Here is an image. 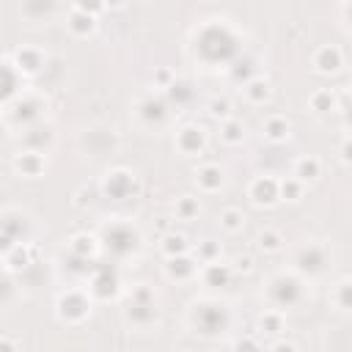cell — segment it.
Instances as JSON below:
<instances>
[{"instance_id":"cell-21","label":"cell","mask_w":352,"mask_h":352,"mask_svg":"<svg viewBox=\"0 0 352 352\" xmlns=\"http://www.w3.org/2000/svg\"><path fill=\"white\" fill-rule=\"evenodd\" d=\"M138 116H140V121H146V124H160V121L168 116V102H165L162 96L148 94V96H143V99L138 102Z\"/></svg>"},{"instance_id":"cell-3","label":"cell","mask_w":352,"mask_h":352,"mask_svg":"<svg viewBox=\"0 0 352 352\" xmlns=\"http://www.w3.org/2000/svg\"><path fill=\"white\" fill-rule=\"evenodd\" d=\"M305 278L297 272V270H283V272H275L270 280H267V300L272 308L278 311H289V308H297L305 302Z\"/></svg>"},{"instance_id":"cell-46","label":"cell","mask_w":352,"mask_h":352,"mask_svg":"<svg viewBox=\"0 0 352 352\" xmlns=\"http://www.w3.org/2000/svg\"><path fill=\"white\" fill-rule=\"evenodd\" d=\"M341 14H344V19H346V28L352 30V3H344V6H341Z\"/></svg>"},{"instance_id":"cell-12","label":"cell","mask_w":352,"mask_h":352,"mask_svg":"<svg viewBox=\"0 0 352 352\" xmlns=\"http://www.w3.org/2000/svg\"><path fill=\"white\" fill-rule=\"evenodd\" d=\"M8 58H11V63H14L25 77L38 74V72L44 69V63H47L44 50L36 47V44H22V47H16L14 52H8Z\"/></svg>"},{"instance_id":"cell-19","label":"cell","mask_w":352,"mask_h":352,"mask_svg":"<svg viewBox=\"0 0 352 352\" xmlns=\"http://www.w3.org/2000/svg\"><path fill=\"white\" fill-rule=\"evenodd\" d=\"M102 250V239L96 234H88V231H80L69 239V253L77 256V258H85V261H94L96 253Z\"/></svg>"},{"instance_id":"cell-26","label":"cell","mask_w":352,"mask_h":352,"mask_svg":"<svg viewBox=\"0 0 352 352\" xmlns=\"http://www.w3.org/2000/svg\"><path fill=\"white\" fill-rule=\"evenodd\" d=\"M261 129H264V138H267L270 143H283V140H289V135H292V124H289V118L280 116V113L267 116Z\"/></svg>"},{"instance_id":"cell-11","label":"cell","mask_w":352,"mask_h":352,"mask_svg":"<svg viewBox=\"0 0 352 352\" xmlns=\"http://www.w3.org/2000/svg\"><path fill=\"white\" fill-rule=\"evenodd\" d=\"M173 143L184 157H201L206 148V129L201 124H184L176 129Z\"/></svg>"},{"instance_id":"cell-29","label":"cell","mask_w":352,"mask_h":352,"mask_svg":"<svg viewBox=\"0 0 352 352\" xmlns=\"http://www.w3.org/2000/svg\"><path fill=\"white\" fill-rule=\"evenodd\" d=\"M217 223H220V228H223L226 234H239V231L245 228V212L236 209V206H226V209L220 212Z\"/></svg>"},{"instance_id":"cell-38","label":"cell","mask_w":352,"mask_h":352,"mask_svg":"<svg viewBox=\"0 0 352 352\" xmlns=\"http://www.w3.org/2000/svg\"><path fill=\"white\" fill-rule=\"evenodd\" d=\"M231 352H264V346L258 344V338H256L253 333H245V336H239V338L234 341Z\"/></svg>"},{"instance_id":"cell-23","label":"cell","mask_w":352,"mask_h":352,"mask_svg":"<svg viewBox=\"0 0 352 352\" xmlns=\"http://www.w3.org/2000/svg\"><path fill=\"white\" fill-rule=\"evenodd\" d=\"M292 176L300 179L302 184L316 182V179L322 176V160L314 157V154H302V157H297L294 165H292Z\"/></svg>"},{"instance_id":"cell-8","label":"cell","mask_w":352,"mask_h":352,"mask_svg":"<svg viewBox=\"0 0 352 352\" xmlns=\"http://www.w3.org/2000/svg\"><path fill=\"white\" fill-rule=\"evenodd\" d=\"M88 280V294L94 300H116L118 292H121V278H118V270L110 264H94L91 275L85 278Z\"/></svg>"},{"instance_id":"cell-4","label":"cell","mask_w":352,"mask_h":352,"mask_svg":"<svg viewBox=\"0 0 352 352\" xmlns=\"http://www.w3.org/2000/svg\"><path fill=\"white\" fill-rule=\"evenodd\" d=\"M44 110H47V102L38 94L25 91L14 102L3 104V118H6V126H16L25 132V129L44 121Z\"/></svg>"},{"instance_id":"cell-17","label":"cell","mask_w":352,"mask_h":352,"mask_svg":"<svg viewBox=\"0 0 352 352\" xmlns=\"http://www.w3.org/2000/svg\"><path fill=\"white\" fill-rule=\"evenodd\" d=\"M198 264H201V261H198L195 256H190V253L176 256V258H165V275H168L170 280H192V278L201 272Z\"/></svg>"},{"instance_id":"cell-14","label":"cell","mask_w":352,"mask_h":352,"mask_svg":"<svg viewBox=\"0 0 352 352\" xmlns=\"http://www.w3.org/2000/svg\"><path fill=\"white\" fill-rule=\"evenodd\" d=\"M28 77L11 63V58L6 55L3 58V104H8V102H14L19 94H25L28 91Z\"/></svg>"},{"instance_id":"cell-16","label":"cell","mask_w":352,"mask_h":352,"mask_svg":"<svg viewBox=\"0 0 352 352\" xmlns=\"http://www.w3.org/2000/svg\"><path fill=\"white\" fill-rule=\"evenodd\" d=\"M66 28L77 36V38H85L96 30V16L91 11H85L80 3H72L69 6V14H66Z\"/></svg>"},{"instance_id":"cell-40","label":"cell","mask_w":352,"mask_h":352,"mask_svg":"<svg viewBox=\"0 0 352 352\" xmlns=\"http://www.w3.org/2000/svg\"><path fill=\"white\" fill-rule=\"evenodd\" d=\"M151 80H154V88H162V91H168V88L176 82V74H173L170 69H157V72L151 74Z\"/></svg>"},{"instance_id":"cell-9","label":"cell","mask_w":352,"mask_h":352,"mask_svg":"<svg viewBox=\"0 0 352 352\" xmlns=\"http://www.w3.org/2000/svg\"><path fill=\"white\" fill-rule=\"evenodd\" d=\"M294 270L302 275V278H316L327 270V248L319 245V242H308L300 248L297 258H294Z\"/></svg>"},{"instance_id":"cell-41","label":"cell","mask_w":352,"mask_h":352,"mask_svg":"<svg viewBox=\"0 0 352 352\" xmlns=\"http://www.w3.org/2000/svg\"><path fill=\"white\" fill-rule=\"evenodd\" d=\"M231 267H234V272L248 275V272H253V270H256V258H253L250 253H239V256L231 261Z\"/></svg>"},{"instance_id":"cell-6","label":"cell","mask_w":352,"mask_h":352,"mask_svg":"<svg viewBox=\"0 0 352 352\" xmlns=\"http://www.w3.org/2000/svg\"><path fill=\"white\" fill-rule=\"evenodd\" d=\"M91 294L85 289H66L55 300V314L63 324H82L91 316Z\"/></svg>"},{"instance_id":"cell-2","label":"cell","mask_w":352,"mask_h":352,"mask_svg":"<svg viewBox=\"0 0 352 352\" xmlns=\"http://www.w3.org/2000/svg\"><path fill=\"white\" fill-rule=\"evenodd\" d=\"M187 322L198 336H220L231 324V311L226 302H220L214 297H204V300L190 302Z\"/></svg>"},{"instance_id":"cell-5","label":"cell","mask_w":352,"mask_h":352,"mask_svg":"<svg viewBox=\"0 0 352 352\" xmlns=\"http://www.w3.org/2000/svg\"><path fill=\"white\" fill-rule=\"evenodd\" d=\"M99 239H102V248L113 258H126V256H132L140 248V234L126 220H110V223H104Z\"/></svg>"},{"instance_id":"cell-18","label":"cell","mask_w":352,"mask_h":352,"mask_svg":"<svg viewBox=\"0 0 352 352\" xmlns=\"http://www.w3.org/2000/svg\"><path fill=\"white\" fill-rule=\"evenodd\" d=\"M126 322L138 330H148L160 322V308L157 302H129L126 308Z\"/></svg>"},{"instance_id":"cell-24","label":"cell","mask_w":352,"mask_h":352,"mask_svg":"<svg viewBox=\"0 0 352 352\" xmlns=\"http://www.w3.org/2000/svg\"><path fill=\"white\" fill-rule=\"evenodd\" d=\"M195 184L204 192H217L223 187V168L217 162H204L195 168Z\"/></svg>"},{"instance_id":"cell-20","label":"cell","mask_w":352,"mask_h":352,"mask_svg":"<svg viewBox=\"0 0 352 352\" xmlns=\"http://www.w3.org/2000/svg\"><path fill=\"white\" fill-rule=\"evenodd\" d=\"M36 256V245H14L11 250H3V270L6 275H14L19 270H25L30 264V258Z\"/></svg>"},{"instance_id":"cell-43","label":"cell","mask_w":352,"mask_h":352,"mask_svg":"<svg viewBox=\"0 0 352 352\" xmlns=\"http://www.w3.org/2000/svg\"><path fill=\"white\" fill-rule=\"evenodd\" d=\"M267 352H297V346L292 344V341H286V338H278V341H272L270 344V349Z\"/></svg>"},{"instance_id":"cell-39","label":"cell","mask_w":352,"mask_h":352,"mask_svg":"<svg viewBox=\"0 0 352 352\" xmlns=\"http://www.w3.org/2000/svg\"><path fill=\"white\" fill-rule=\"evenodd\" d=\"M129 302H157L154 289H151V286H146V283L132 286V292H129Z\"/></svg>"},{"instance_id":"cell-7","label":"cell","mask_w":352,"mask_h":352,"mask_svg":"<svg viewBox=\"0 0 352 352\" xmlns=\"http://www.w3.org/2000/svg\"><path fill=\"white\" fill-rule=\"evenodd\" d=\"M99 187H102V195L110 201H126L140 192V182H138L135 170H129V168H110L102 176Z\"/></svg>"},{"instance_id":"cell-35","label":"cell","mask_w":352,"mask_h":352,"mask_svg":"<svg viewBox=\"0 0 352 352\" xmlns=\"http://www.w3.org/2000/svg\"><path fill=\"white\" fill-rule=\"evenodd\" d=\"M305 195V184L294 176L280 179V201H300Z\"/></svg>"},{"instance_id":"cell-25","label":"cell","mask_w":352,"mask_h":352,"mask_svg":"<svg viewBox=\"0 0 352 352\" xmlns=\"http://www.w3.org/2000/svg\"><path fill=\"white\" fill-rule=\"evenodd\" d=\"M242 94H245V99H248L250 104L261 107V104L270 102V96H272V85H270V80H267L264 74H258V77H253V80H248V82L242 85Z\"/></svg>"},{"instance_id":"cell-10","label":"cell","mask_w":352,"mask_h":352,"mask_svg":"<svg viewBox=\"0 0 352 352\" xmlns=\"http://www.w3.org/2000/svg\"><path fill=\"white\" fill-rule=\"evenodd\" d=\"M248 198H250V204L264 206V209L275 206L280 201V179H275L270 173L253 176L250 184H248Z\"/></svg>"},{"instance_id":"cell-33","label":"cell","mask_w":352,"mask_h":352,"mask_svg":"<svg viewBox=\"0 0 352 352\" xmlns=\"http://www.w3.org/2000/svg\"><path fill=\"white\" fill-rule=\"evenodd\" d=\"M173 212H176V220H187V223H190V220L198 217L201 204H198V198H192V195H182V198H176Z\"/></svg>"},{"instance_id":"cell-13","label":"cell","mask_w":352,"mask_h":352,"mask_svg":"<svg viewBox=\"0 0 352 352\" xmlns=\"http://www.w3.org/2000/svg\"><path fill=\"white\" fill-rule=\"evenodd\" d=\"M311 63L319 74H338L341 66H344V50L338 44H322V47L314 50Z\"/></svg>"},{"instance_id":"cell-22","label":"cell","mask_w":352,"mask_h":352,"mask_svg":"<svg viewBox=\"0 0 352 352\" xmlns=\"http://www.w3.org/2000/svg\"><path fill=\"white\" fill-rule=\"evenodd\" d=\"M198 275H201L204 286H228V280H231L236 272H234V267H231V264H223V261L217 258V261L204 264Z\"/></svg>"},{"instance_id":"cell-32","label":"cell","mask_w":352,"mask_h":352,"mask_svg":"<svg viewBox=\"0 0 352 352\" xmlns=\"http://www.w3.org/2000/svg\"><path fill=\"white\" fill-rule=\"evenodd\" d=\"M220 140H223L226 146H239V143L245 140V124L236 121V118L223 121V124H220Z\"/></svg>"},{"instance_id":"cell-30","label":"cell","mask_w":352,"mask_h":352,"mask_svg":"<svg viewBox=\"0 0 352 352\" xmlns=\"http://www.w3.org/2000/svg\"><path fill=\"white\" fill-rule=\"evenodd\" d=\"M283 324H286V319H283V311H278V308H267L258 316V330L264 336H278L283 330Z\"/></svg>"},{"instance_id":"cell-44","label":"cell","mask_w":352,"mask_h":352,"mask_svg":"<svg viewBox=\"0 0 352 352\" xmlns=\"http://www.w3.org/2000/svg\"><path fill=\"white\" fill-rule=\"evenodd\" d=\"M0 352H16V336L3 333L0 336Z\"/></svg>"},{"instance_id":"cell-15","label":"cell","mask_w":352,"mask_h":352,"mask_svg":"<svg viewBox=\"0 0 352 352\" xmlns=\"http://www.w3.org/2000/svg\"><path fill=\"white\" fill-rule=\"evenodd\" d=\"M14 170L25 179H36L47 170V154H38V151H28V148H19L14 154Z\"/></svg>"},{"instance_id":"cell-42","label":"cell","mask_w":352,"mask_h":352,"mask_svg":"<svg viewBox=\"0 0 352 352\" xmlns=\"http://www.w3.org/2000/svg\"><path fill=\"white\" fill-rule=\"evenodd\" d=\"M338 154H341V162L352 165V135H346V138L341 140V146H338Z\"/></svg>"},{"instance_id":"cell-27","label":"cell","mask_w":352,"mask_h":352,"mask_svg":"<svg viewBox=\"0 0 352 352\" xmlns=\"http://www.w3.org/2000/svg\"><path fill=\"white\" fill-rule=\"evenodd\" d=\"M160 250H162V256H165V258L184 256V253H190V239H187L182 231H170V234H165V236H162Z\"/></svg>"},{"instance_id":"cell-1","label":"cell","mask_w":352,"mask_h":352,"mask_svg":"<svg viewBox=\"0 0 352 352\" xmlns=\"http://www.w3.org/2000/svg\"><path fill=\"white\" fill-rule=\"evenodd\" d=\"M192 52L206 66H234L242 58V36L228 19H209L192 36Z\"/></svg>"},{"instance_id":"cell-28","label":"cell","mask_w":352,"mask_h":352,"mask_svg":"<svg viewBox=\"0 0 352 352\" xmlns=\"http://www.w3.org/2000/svg\"><path fill=\"white\" fill-rule=\"evenodd\" d=\"M308 104H311L314 113L322 116V113H330V110L338 107V96H336L333 88H316V91L308 96Z\"/></svg>"},{"instance_id":"cell-34","label":"cell","mask_w":352,"mask_h":352,"mask_svg":"<svg viewBox=\"0 0 352 352\" xmlns=\"http://www.w3.org/2000/svg\"><path fill=\"white\" fill-rule=\"evenodd\" d=\"M333 302L341 311H352V278H341L333 286Z\"/></svg>"},{"instance_id":"cell-36","label":"cell","mask_w":352,"mask_h":352,"mask_svg":"<svg viewBox=\"0 0 352 352\" xmlns=\"http://www.w3.org/2000/svg\"><path fill=\"white\" fill-rule=\"evenodd\" d=\"M206 110H209V116H212V118H217L220 124L231 118V102H228L226 96H212V99H209V104H206Z\"/></svg>"},{"instance_id":"cell-31","label":"cell","mask_w":352,"mask_h":352,"mask_svg":"<svg viewBox=\"0 0 352 352\" xmlns=\"http://www.w3.org/2000/svg\"><path fill=\"white\" fill-rule=\"evenodd\" d=\"M256 248L264 253H278L283 248V234L278 228H261L256 234Z\"/></svg>"},{"instance_id":"cell-37","label":"cell","mask_w":352,"mask_h":352,"mask_svg":"<svg viewBox=\"0 0 352 352\" xmlns=\"http://www.w3.org/2000/svg\"><path fill=\"white\" fill-rule=\"evenodd\" d=\"M195 258H198L201 264L217 261V258H220V248H217L212 239H204V242H198V248H195Z\"/></svg>"},{"instance_id":"cell-45","label":"cell","mask_w":352,"mask_h":352,"mask_svg":"<svg viewBox=\"0 0 352 352\" xmlns=\"http://www.w3.org/2000/svg\"><path fill=\"white\" fill-rule=\"evenodd\" d=\"M344 124L352 129V96L344 102Z\"/></svg>"}]
</instances>
